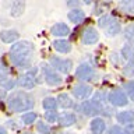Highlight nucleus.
Listing matches in <instances>:
<instances>
[{
    "instance_id": "nucleus-1",
    "label": "nucleus",
    "mask_w": 134,
    "mask_h": 134,
    "mask_svg": "<svg viewBox=\"0 0 134 134\" xmlns=\"http://www.w3.org/2000/svg\"><path fill=\"white\" fill-rule=\"evenodd\" d=\"M32 45L28 41L17 42L10 49V60L17 67H28L31 64V54H32Z\"/></svg>"
},
{
    "instance_id": "nucleus-2",
    "label": "nucleus",
    "mask_w": 134,
    "mask_h": 134,
    "mask_svg": "<svg viewBox=\"0 0 134 134\" xmlns=\"http://www.w3.org/2000/svg\"><path fill=\"white\" fill-rule=\"evenodd\" d=\"M7 103L13 112H25V110L32 109L35 102H34V98L29 94L23 91H17L8 96Z\"/></svg>"
},
{
    "instance_id": "nucleus-3",
    "label": "nucleus",
    "mask_w": 134,
    "mask_h": 134,
    "mask_svg": "<svg viewBox=\"0 0 134 134\" xmlns=\"http://www.w3.org/2000/svg\"><path fill=\"white\" fill-rule=\"evenodd\" d=\"M50 64H52L53 69L62 71V73H69L73 63H71V60H67V59L63 60V59H59V57H50Z\"/></svg>"
},
{
    "instance_id": "nucleus-4",
    "label": "nucleus",
    "mask_w": 134,
    "mask_h": 134,
    "mask_svg": "<svg viewBox=\"0 0 134 134\" xmlns=\"http://www.w3.org/2000/svg\"><path fill=\"white\" fill-rule=\"evenodd\" d=\"M42 70H43L46 82H48L49 85H59V84L62 82V77H60V75H57L52 69H50V67L43 64V66H42Z\"/></svg>"
},
{
    "instance_id": "nucleus-5",
    "label": "nucleus",
    "mask_w": 134,
    "mask_h": 134,
    "mask_svg": "<svg viewBox=\"0 0 134 134\" xmlns=\"http://www.w3.org/2000/svg\"><path fill=\"white\" fill-rule=\"evenodd\" d=\"M73 94L77 99H87L92 94V88L85 85V84H78L73 88Z\"/></svg>"
},
{
    "instance_id": "nucleus-6",
    "label": "nucleus",
    "mask_w": 134,
    "mask_h": 134,
    "mask_svg": "<svg viewBox=\"0 0 134 134\" xmlns=\"http://www.w3.org/2000/svg\"><path fill=\"white\" fill-rule=\"evenodd\" d=\"M109 102L115 106H124L127 105V96H126L121 91H113L109 94Z\"/></svg>"
},
{
    "instance_id": "nucleus-7",
    "label": "nucleus",
    "mask_w": 134,
    "mask_h": 134,
    "mask_svg": "<svg viewBox=\"0 0 134 134\" xmlns=\"http://www.w3.org/2000/svg\"><path fill=\"white\" fill-rule=\"evenodd\" d=\"M75 75L80 78V80H92V77L95 75L94 70L90 64H81L78 66L77 71H75Z\"/></svg>"
},
{
    "instance_id": "nucleus-8",
    "label": "nucleus",
    "mask_w": 134,
    "mask_h": 134,
    "mask_svg": "<svg viewBox=\"0 0 134 134\" xmlns=\"http://www.w3.org/2000/svg\"><path fill=\"white\" fill-rule=\"evenodd\" d=\"M99 39V35H98V32H96V29L95 28H87L85 31H84L82 34V42L85 45H92V43H96Z\"/></svg>"
},
{
    "instance_id": "nucleus-9",
    "label": "nucleus",
    "mask_w": 134,
    "mask_h": 134,
    "mask_svg": "<svg viewBox=\"0 0 134 134\" xmlns=\"http://www.w3.org/2000/svg\"><path fill=\"white\" fill-rule=\"evenodd\" d=\"M35 70L34 71H29V73H27L25 75H23V77L20 78L18 84L23 88H27V90H29V88H32L34 85H35Z\"/></svg>"
},
{
    "instance_id": "nucleus-10",
    "label": "nucleus",
    "mask_w": 134,
    "mask_h": 134,
    "mask_svg": "<svg viewBox=\"0 0 134 134\" xmlns=\"http://www.w3.org/2000/svg\"><path fill=\"white\" fill-rule=\"evenodd\" d=\"M50 32H52V35H54V36H64V35H69L70 29H69V27H67L66 24L60 23V24L53 25Z\"/></svg>"
},
{
    "instance_id": "nucleus-11",
    "label": "nucleus",
    "mask_w": 134,
    "mask_h": 134,
    "mask_svg": "<svg viewBox=\"0 0 134 134\" xmlns=\"http://www.w3.org/2000/svg\"><path fill=\"white\" fill-rule=\"evenodd\" d=\"M81 110L84 112V115H87V116H92V115H96V113H99V109H98V106L95 105L94 100H92V102H85V103H82Z\"/></svg>"
},
{
    "instance_id": "nucleus-12",
    "label": "nucleus",
    "mask_w": 134,
    "mask_h": 134,
    "mask_svg": "<svg viewBox=\"0 0 134 134\" xmlns=\"http://www.w3.org/2000/svg\"><path fill=\"white\" fill-rule=\"evenodd\" d=\"M121 54H123L124 59H127V60H130V62L134 60V41L129 42L127 45L123 46V49H121Z\"/></svg>"
},
{
    "instance_id": "nucleus-13",
    "label": "nucleus",
    "mask_w": 134,
    "mask_h": 134,
    "mask_svg": "<svg viewBox=\"0 0 134 134\" xmlns=\"http://www.w3.org/2000/svg\"><path fill=\"white\" fill-rule=\"evenodd\" d=\"M0 38H2L3 42H6V43H11V42L17 41V38H18V32L14 31V29H10V31H3L0 34Z\"/></svg>"
},
{
    "instance_id": "nucleus-14",
    "label": "nucleus",
    "mask_w": 134,
    "mask_h": 134,
    "mask_svg": "<svg viewBox=\"0 0 134 134\" xmlns=\"http://www.w3.org/2000/svg\"><path fill=\"white\" fill-rule=\"evenodd\" d=\"M53 48L57 50V52H62V53H69L71 50V46L67 41H63V39H59V41H54L53 42Z\"/></svg>"
},
{
    "instance_id": "nucleus-15",
    "label": "nucleus",
    "mask_w": 134,
    "mask_h": 134,
    "mask_svg": "<svg viewBox=\"0 0 134 134\" xmlns=\"http://www.w3.org/2000/svg\"><path fill=\"white\" fill-rule=\"evenodd\" d=\"M84 18H85V14H84V11H81V10H73V11L69 13V20L74 24L82 23Z\"/></svg>"
},
{
    "instance_id": "nucleus-16",
    "label": "nucleus",
    "mask_w": 134,
    "mask_h": 134,
    "mask_svg": "<svg viewBox=\"0 0 134 134\" xmlns=\"http://www.w3.org/2000/svg\"><path fill=\"white\" fill-rule=\"evenodd\" d=\"M91 131L95 134H100L105 131V121L102 119H94L91 121Z\"/></svg>"
},
{
    "instance_id": "nucleus-17",
    "label": "nucleus",
    "mask_w": 134,
    "mask_h": 134,
    "mask_svg": "<svg viewBox=\"0 0 134 134\" xmlns=\"http://www.w3.org/2000/svg\"><path fill=\"white\" fill-rule=\"evenodd\" d=\"M24 8H25V4L23 2H14L11 4V11H10V14L13 17H20L21 14H23V11H24Z\"/></svg>"
},
{
    "instance_id": "nucleus-18",
    "label": "nucleus",
    "mask_w": 134,
    "mask_h": 134,
    "mask_svg": "<svg viewBox=\"0 0 134 134\" xmlns=\"http://www.w3.org/2000/svg\"><path fill=\"white\" fill-rule=\"evenodd\" d=\"M60 124L62 126H71V124H74L75 123V116L74 115H71V113H64V115H62L60 116Z\"/></svg>"
},
{
    "instance_id": "nucleus-19",
    "label": "nucleus",
    "mask_w": 134,
    "mask_h": 134,
    "mask_svg": "<svg viewBox=\"0 0 134 134\" xmlns=\"http://www.w3.org/2000/svg\"><path fill=\"white\" fill-rule=\"evenodd\" d=\"M117 120H119L120 123H131L134 120V115L131 112H120L119 115H117Z\"/></svg>"
},
{
    "instance_id": "nucleus-20",
    "label": "nucleus",
    "mask_w": 134,
    "mask_h": 134,
    "mask_svg": "<svg viewBox=\"0 0 134 134\" xmlns=\"http://www.w3.org/2000/svg\"><path fill=\"white\" fill-rule=\"evenodd\" d=\"M57 102H59V105H60L62 108H64V109H66V108H71V106H73V100H71L66 94H60V95H59Z\"/></svg>"
},
{
    "instance_id": "nucleus-21",
    "label": "nucleus",
    "mask_w": 134,
    "mask_h": 134,
    "mask_svg": "<svg viewBox=\"0 0 134 134\" xmlns=\"http://www.w3.org/2000/svg\"><path fill=\"white\" fill-rule=\"evenodd\" d=\"M119 32H120V25H119V23H116V21H113V23L106 28V34H108L109 36L117 35Z\"/></svg>"
},
{
    "instance_id": "nucleus-22",
    "label": "nucleus",
    "mask_w": 134,
    "mask_h": 134,
    "mask_svg": "<svg viewBox=\"0 0 134 134\" xmlns=\"http://www.w3.org/2000/svg\"><path fill=\"white\" fill-rule=\"evenodd\" d=\"M113 21H115V20H113L112 18V17H109V15H105V17H102V18H100L99 20V27L100 28H105V29H106L108 27H109V25H110L112 23H113Z\"/></svg>"
},
{
    "instance_id": "nucleus-23",
    "label": "nucleus",
    "mask_w": 134,
    "mask_h": 134,
    "mask_svg": "<svg viewBox=\"0 0 134 134\" xmlns=\"http://www.w3.org/2000/svg\"><path fill=\"white\" fill-rule=\"evenodd\" d=\"M36 119V113H34V112H31V113H25V115H23V117H21V120L24 121L25 124H31V123H34V120Z\"/></svg>"
},
{
    "instance_id": "nucleus-24",
    "label": "nucleus",
    "mask_w": 134,
    "mask_h": 134,
    "mask_svg": "<svg viewBox=\"0 0 134 134\" xmlns=\"http://www.w3.org/2000/svg\"><path fill=\"white\" fill-rule=\"evenodd\" d=\"M42 106L45 109H54L56 108V99L54 98H45L42 102Z\"/></svg>"
},
{
    "instance_id": "nucleus-25",
    "label": "nucleus",
    "mask_w": 134,
    "mask_h": 134,
    "mask_svg": "<svg viewBox=\"0 0 134 134\" xmlns=\"http://www.w3.org/2000/svg\"><path fill=\"white\" fill-rule=\"evenodd\" d=\"M120 7H123V10L129 11V13H134V0H130V2H123V3H120Z\"/></svg>"
},
{
    "instance_id": "nucleus-26",
    "label": "nucleus",
    "mask_w": 134,
    "mask_h": 134,
    "mask_svg": "<svg viewBox=\"0 0 134 134\" xmlns=\"http://www.w3.org/2000/svg\"><path fill=\"white\" fill-rule=\"evenodd\" d=\"M123 73L126 74V75H129V77H133L134 75V60L133 62H130L127 66L123 69Z\"/></svg>"
},
{
    "instance_id": "nucleus-27",
    "label": "nucleus",
    "mask_w": 134,
    "mask_h": 134,
    "mask_svg": "<svg viewBox=\"0 0 134 134\" xmlns=\"http://www.w3.org/2000/svg\"><path fill=\"white\" fill-rule=\"evenodd\" d=\"M124 88L127 90L129 95H130V98L134 100V80H133V81H129V82L124 85Z\"/></svg>"
},
{
    "instance_id": "nucleus-28",
    "label": "nucleus",
    "mask_w": 134,
    "mask_h": 134,
    "mask_svg": "<svg viewBox=\"0 0 134 134\" xmlns=\"http://www.w3.org/2000/svg\"><path fill=\"white\" fill-rule=\"evenodd\" d=\"M124 36L127 38V39H130V38H134V24L129 25V27L124 29Z\"/></svg>"
},
{
    "instance_id": "nucleus-29",
    "label": "nucleus",
    "mask_w": 134,
    "mask_h": 134,
    "mask_svg": "<svg viewBox=\"0 0 134 134\" xmlns=\"http://www.w3.org/2000/svg\"><path fill=\"white\" fill-rule=\"evenodd\" d=\"M38 130H39L42 134H50V127L45 123H38Z\"/></svg>"
},
{
    "instance_id": "nucleus-30",
    "label": "nucleus",
    "mask_w": 134,
    "mask_h": 134,
    "mask_svg": "<svg viewBox=\"0 0 134 134\" xmlns=\"http://www.w3.org/2000/svg\"><path fill=\"white\" fill-rule=\"evenodd\" d=\"M110 134H129L126 130H123L121 127H119V126H113V127L110 129Z\"/></svg>"
},
{
    "instance_id": "nucleus-31",
    "label": "nucleus",
    "mask_w": 134,
    "mask_h": 134,
    "mask_svg": "<svg viewBox=\"0 0 134 134\" xmlns=\"http://www.w3.org/2000/svg\"><path fill=\"white\" fill-rule=\"evenodd\" d=\"M56 112H49V113H46L45 115V119L49 121V123H53V121H56Z\"/></svg>"
},
{
    "instance_id": "nucleus-32",
    "label": "nucleus",
    "mask_w": 134,
    "mask_h": 134,
    "mask_svg": "<svg viewBox=\"0 0 134 134\" xmlns=\"http://www.w3.org/2000/svg\"><path fill=\"white\" fill-rule=\"evenodd\" d=\"M0 134H7V130L3 127V126H0Z\"/></svg>"
}]
</instances>
